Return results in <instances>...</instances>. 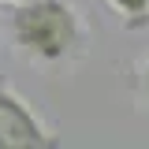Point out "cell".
<instances>
[{
  "label": "cell",
  "instance_id": "1",
  "mask_svg": "<svg viewBox=\"0 0 149 149\" xmlns=\"http://www.w3.org/2000/svg\"><path fill=\"white\" fill-rule=\"evenodd\" d=\"M11 41L26 60L45 67H63L86 56L90 26L67 0H22L8 11Z\"/></svg>",
  "mask_w": 149,
  "mask_h": 149
},
{
  "label": "cell",
  "instance_id": "4",
  "mask_svg": "<svg viewBox=\"0 0 149 149\" xmlns=\"http://www.w3.org/2000/svg\"><path fill=\"white\" fill-rule=\"evenodd\" d=\"M138 82H142V101L149 104V60L142 63V71H138Z\"/></svg>",
  "mask_w": 149,
  "mask_h": 149
},
{
  "label": "cell",
  "instance_id": "3",
  "mask_svg": "<svg viewBox=\"0 0 149 149\" xmlns=\"http://www.w3.org/2000/svg\"><path fill=\"white\" fill-rule=\"evenodd\" d=\"M123 15V30H146L149 26V0H104Z\"/></svg>",
  "mask_w": 149,
  "mask_h": 149
},
{
  "label": "cell",
  "instance_id": "5",
  "mask_svg": "<svg viewBox=\"0 0 149 149\" xmlns=\"http://www.w3.org/2000/svg\"><path fill=\"white\" fill-rule=\"evenodd\" d=\"M0 4H22V0H0Z\"/></svg>",
  "mask_w": 149,
  "mask_h": 149
},
{
  "label": "cell",
  "instance_id": "2",
  "mask_svg": "<svg viewBox=\"0 0 149 149\" xmlns=\"http://www.w3.org/2000/svg\"><path fill=\"white\" fill-rule=\"evenodd\" d=\"M60 134L34 116V108L0 78V149H56Z\"/></svg>",
  "mask_w": 149,
  "mask_h": 149
}]
</instances>
